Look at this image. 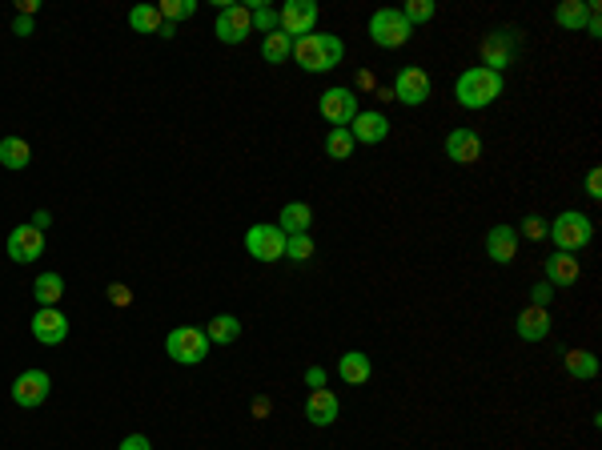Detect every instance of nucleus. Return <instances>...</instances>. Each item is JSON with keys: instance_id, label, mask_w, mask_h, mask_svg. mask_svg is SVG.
Returning a JSON list of instances; mask_svg holds the SVG:
<instances>
[{"instance_id": "f257e3e1", "label": "nucleus", "mask_w": 602, "mask_h": 450, "mask_svg": "<svg viewBox=\"0 0 602 450\" xmlns=\"http://www.w3.org/2000/svg\"><path fill=\"white\" fill-rule=\"evenodd\" d=\"M289 56H293L305 72H329V69L342 64L345 45H342V37H334V32H309V37L293 40V53Z\"/></svg>"}, {"instance_id": "f03ea898", "label": "nucleus", "mask_w": 602, "mask_h": 450, "mask_svg": "<svg viewBox=\"0 0 602 450\" xmlns=\"http://www.w3.org/2000/svg\"><path fill=\"white\" fill-rule=\"evenodd\" d=\"M502 72H490L482 69V64H474V69H466L462 77H458L454 85V96L462 109H490V104L502 96Z\"/></svg>"}, {"instance_id": "7ed1b4c3", "label": "nucleus", "mask_w": 602, "mask_h": 450, "mask_svg": "<svg viewBox=\"0 0 602 450\" xmlns=\"http://www.w3.org/2000/svg\"><path fill=\"white\" fill-rule=\"evenodd\" d=\"M550 241L558 246V254H578V249L590 246L594 238V221L586 213H578V209H566V213H558L550 221Z\"/></svg>"}, {"instance_id": "20e7f679", "label": "nucleus", "mask_w": 602, "mask_h": 450, "mask_svg": "<svg viewBox=\"0 0 602 450\" xmlns=\"http://www.w3.org/2000/svg\"><path fill=\"white\" fill-rule=\"evenodd\" d=\"M165 354L177 362V366H201V362L209 358V338H205V329H197V326H177V329H169Z\"/></svg>"}, {"instance_id": "39448f33", "label": "nucleus", "mask_w": 602, "mask_h": 450, "mask_svg": "<svg viewBox=\"0 0 602 450\" xmlns=\"http://www.w3.org/2000/svg\"><path fill=\"white\" fill-rule=\"evenodd\" d=\"M409 21L401 16V8H377L374 16H369V40H374L377 48H401L409 40Z\"/></svg>"}, {"instance_id": "423d86ee", "label": "nucleus", "mask_w": 602, "mask_h": 450, "mask_svg": "<svg viewBox=\"0 0 602 450\" xmlns=\"http://www.w3.org/2000/svg\"><path fill=\"white\" fill-rule=\"evenodd\" d=\"M249 32H253V16H249V4H225V0H217L213 37L221 40V45H241Z\"/></svg>"}, {"instance_id": "0eeeda50", "label": "nucleus", "mask_w": 602, "mask_h": 450, "mask_svg": "<svg viewBox=\"0 0 602 450\" xmlns=\"http://www.w3.org/2000/svg\"><path fill=\"white\" fill-rule=\"evenodd\" d=\"M518 61V29H498L482 40V69L502 72Z\"/></svg>"}, {"instance_id": "6e6552de", "label": "nucleus", "mask_w": 602, "mask_h": 450, "mask_svg": "<svg viewBox=\"0 0 602 450\" xmlns=\"http://www.w3.org/2000/svg\"><path fill=\"white\" fill-rule=\"evenodd\" d=\"M317 109H321V117H326L334 129H350L353 117L361 112L358 109V93H353V88H345V85L326 88V93H321V101H317Z\"/></svg>"}, {"instance_id": "1a4fd4ad", "label": "nucleus", "mask_w": 602, "mask_h": 450, "mask_svg": "<svg viewBox=\"0 0 602 450\" xmlns=\"http://www.w3.org/2000/svg\"><path fill=\"white\" fill-rule=\"evenodd\" d=\"M317 4L313 0H289L285 8L277 12V32H285L289 40H297V37H309L313 29H317Z\"/></svg>"}, {"instance_id": "9d476101", "label": "nucleus", "mask_w": 602, "mask_h": 450, "mask_svg": "<svg viewBox=\"0 0 602 450\" xmlns=\"http://www.w3.org/2000/svg\"><path fill=\"white\" fill-rule=\"evenodd\" d=\"M245 249L257 262H281V257H285V233H281L277 225H249Z\"/></svg>"}, {"instance_id": "9b49d317", "label": "nucleus", "mask_w": 602, "mask_h": 450, "mask_svg": "<svg viewBox=\"0 0 602 450\" xmlns=\"http://www.w3.org/2000/svg\"><path fill=\"white\" fill-rule=\"evenodd\" d=\"M390 93L398 96L401 104H425L430 101V72L417 69V64H406V69H398Z\"/></svg>"}, {"instance_id": "f8f14e48", "label": "nucleus", "mask_w": 602, "mask_h": 450, "mask_svg": "<svg viewBox=\"0 0 602 450\" xmlns=\"http://www.w3.org/2000/svg\"><path fill=\"white\" fill-rule=\"evenodd\" d=\"M48 390H53V378H48L45 370H24V374H16V382H12V402L24 410H32L48 398Z\"/></svg>"}, {"instance_id": "ddd939ff", "label": "nucleus", "mask_w": 602, "mask_h": 450, "mask_svg": "<svg viewBox=\"0 0 602 450\" xmlns=\"http://www.w3.org/2000/svg\"><path fill=\"white\" fill-rule=\"evenodd\" d=\"M32 338H37L40 346H61L64 338H69V318H64L56 305L37 310L32 313Z\"/></svg>"}, {"instance_id": "4468645a", "label": "nucleus", "mask_w": 602, "mask_h": 450, "mask_svg": "<svg viewBox=\"0 0 602 450\" xmlns=\"http://www.w3.org/2000/svg\"><path fill=\"white\" fill-rule=\"evenodd\" d=\"M45 254V233L37 229V225H16L12 233H8V257L12 262H37V257Z\"/></svg>"}, {"instance_id": "2eb2a0df", "label": "nucleus", "mask_w": 602, "mask_h": 450, "mask_svg": "<svg viewBox=\"0 0 602 450\" xmlns=\"http://www.w3.org/2000/svg\"><path fill=\"white\" fill-rule=\"evenodd\" d=\"M385 133H390V117H385V112H377V109L358 112V117H353V125H350L353 145H382Z\"/></svg>"}, {"instance_id": "dca6fc26", "label": "nucleus", "mask_w": 602, "mask_h": 450, "mask_svg": "<svg viewBox=\"0 0 602 450\" xmlns=\"http://www.w3.org/2000/svg\"><path fill=\"white\" fill-rule=\"evenodd\" d=\"M441 149H446V157L458 161V165H474V161L482 157V137L474 133V129H449Z\"/></svg>"}, {"instance_id": "f3484780", "label": "nucleus", "mask_w": 602, "mask_h": 450, "mask_svg": "<svg viewBox=\"0 0 602 450\" xmlns=\"http://www.w3.org/2000/svg\"><path fill=\"white\" fill-rule=\"evenodd\" d=\"M514 334H518L522 342H542V338L550 334V310H542V305H526V310L514 318Z\"/></svg>"}, {"instance_id": "a211bd4d", "label": "nucleus", "mask_w": 602, "mask_h": 450, "mask_svg": "<svg viewBox=\"0 0 602 450\" xmlns=\"http://www.w3.org/2000/svg\"><path fill=\"white\" fill-rule=\"evenodd\" d=\"M337 414H342V402H337L334 390H309V398H305V418H309L313 426H334Z\"/></svg>"}, {"instance_id": "6ab92c4d", "label": "nucleus", "mask_w": 602, "mask_h": 450, "mask_svg": "<svg viewBox=\"0 0 602 450\" xmlns=\"http://www.w3.org/2000/svg\"><path fill=\"white\" fill-rule=\"evenodd\" d=\"M486 254H490V262L510 265L514 254H518V229H514V225H494V229L486 233Z\"/></svg>"}, {"instance_id": "aec40b11", "label": "nucleus", "mask_w": 602, "mask_h": 450, "mask_svg": "<svg viewBox=\"0 0 602 450\" xmlns=\"http://www.w3.org/2000/svg\"><path fill=\"white\" fill-rule=\"evenodd\" d=\"M578 273H582V270H578V257L574 254H558V249H554V254L546 257V281H550V286H562V289L574 286Z\"/></svg>"}, {"instance_id": "412c9836", "label": "nucleus", "mask_w": 602, "mask_h": 450, "mask_svg": "<svg viewBox=\"0 0 602 450\" xmlns=\"http://www.w3.org/2000/svg\"><path fill=\"white\" fill-rule=\"evenodd\" d=\"M337 374H342L345 386H366L369 374H374V366H369V354H361V350L342 354V362H337Z\"/></svg>"}, {"instance_id": "4be33fe9", "label": "nucleus", "mask_w": 602, "mask_h": 450, "mask_svg": "<svg viewBox=\"0 0 602 450\" xmlns=\"http://www.w3.org/2000/svg\"><path fill=\"white\" fill-rule=\"evenodd\" d=\"M309 225H313V209L305 205V201H289V205L281 209V217H277V229L285 233V238H293V233H309Z\"/></svg>"}, {"instance_id": "5701e85b", "label": "nucleus", "mask_w": 602, "mask_h": 450, "mask_svg": "<svg viewBox=\"0 0 602 450\" xmlns=\"http://www.w3.org/2000/svg\"><path fill=\"white\" fill-rule=\"evenodd\" d=\"M554 21L566 32H582L586 21H590V0H562V4L554 8Z\"/></svg>"}, {"instance_id": "b1692460", "label": "nucleus", "mask_w": 602, "mask_h": 450, "mask_svg": "<svg viewBox=\"0 0 602 450\" xmlns=\"http://www.w3.org/2000/svg\"><path fill=\"white\" fill-rule=\"evenodd\" d=\"M32 161V145L24 137H0V165L4 169H24Z\"/></svg>"}, {"instance_id": "393cba45", "label": "nucleus", "mask_w": 602, "mask_h": 450, "mask_svg": "<svg viewBox=\"0 0 602 450\" xmlns=\"http://www.w3.org/2000/svg\"><path fill=\"white\" fill-rule=\"evenodd\" d=\"M32 297L40 302V310L56 305V302L64 297V278H61V273H53V270H48V273H40V278L32 281Z\"/></svg>"}, {"instance_id": "a878e982", "label": "nucleus", "mask_w": 602, "mask_h": 450, "mask_svg": "<svg viewBox=\"0 0 602 450\" xmlns=\"http://www.w3.org/2000/svg\"><path fill=\"white\" fill-rule=\"evenodd\" d=\"M205 338H209V346H213V342H221V346L237 342V338H241V321L233 318V313H217V318L205 326Z\"/></svg>"}, {"instance_id": "bb28decb", "label": "nucleus", "mask_w": 602, "mask_h": 450, "mask_svg": "<svg viewBox=\"0 0 602 450\" xmlns=\"http://www.w3.org/2000/svg\"><path fill=\"white\" fill-rule=\"evenodd\" d=\"M566 374L570 378H598V358L590 350H566Z\"/></svg>"}, {"instance_id": "cd10ccee", "label": "nucleus", "mask_w": 602, "mask_h": 450, "mask_svg": "<svg viewBox=\"0 0 602 450\" xmlns=\"http://www.w3.org/2000/svg\"><path fill=\"white\" fill-rule=\"evenodd\" d=\"M289 53H293V40L285 37V32H269V37L261 40V56L269 64H281V61H289Z\"/></svg>"}, {"instance_id": "c85d7f7f", "label": "nucleus", "mask_w": 602, "mask_h": 450, "mask_svg": "<svg viewBox=\"0 0 602 450\" xmlns=\"http://www.w3.org/2000/svg\"><path fill=\"white\" fill-rule=\"evenodd\" d=\"M326 153L334 161H350L353 157V137H350V129H329L326 133Z\"/></svg>"}, {"instance_id": "c756f323", "label": "nucleus", "mask_w": 602, "mask_h": 450, "mask_svg": "<svg viewBox=\"0 0 602 450\" xmlns=\"http://www.w3.org/2000/svg\"><path fill=\"white\" fill-rule=\"evenodd\" d=\"M128 24H133L136 32H161V12H157V4H136L133 12H128Z\"/></svg>"}, {"instance_id": "7c9ffc66", "label": "nucleus", "mask_w": 602, "mask_h": 450, "mask_svg": "<svg viewBox=\"0 0 602 450\" xmlns=\"http://www.w3.org/2000/svg\"><path fill=\"white\" fill-rule=\"evenodd\" d=\"M249 16H253V29L257 32H265V37H269V32H277V12H273L265 0H249Z\"/></svg>"}, {"instance_id": "2f4dec72", "label": "nucleus", "mask_w": 602, "mask_h": 450, "mask_svg": "<svg viewBox=\"0 0 602 450\" xmlns=\"http://www.w3.org/2000/svg\"><path fill=\"white\" fill-rule=\"evenodd\" d=\"M157 12H161V21L177 24L181 16H193V12H197V0H161Z\"/></svg>"}, {"instance_id": "473e14b6", "label": "nucleus", "mask_w": 602, "mask_h": 450, "mask_svg": "<svg viewBox=\"0 0 602 450\" xmlns=\"http://www.w3.org/2000/svg\"><path fill=\"white\" fill-rule=\"evenodd\" d=\"M433 12H438V4H433V0H406V8H401V16H406V21H409V29H417V24H425Z\"/></svg>"}, {"instance_id": "72a5a7b5", "label": "nucleus", "mask_w": 602, "mask_h": 450, "mask_svg": "<svg viewBox=\"0 0 602 450\" xmlns=\"http://www.w3.org/2000/svg\"><path fill=\"white\" fill-rule=\"evenodd\" d=\"M285 257L289 262H309L313 257V238L309 233H293V238H285Z\"/></svg>"}, {"instance_id": "f704fd0d", "label": "nucleus", "mask_w": 602, "mask_h": 450, "mask_svg": "<svg viewBox=\"0 0 602 450\" xmlns=\"http://www.w3.org/2000/svg\"><path fill=\"white\" fill-rule=\"evenodd\" d=\"M546 229H550V225H546L542 217H526V221H522V238H530V241H542Z\"/></svg>"}, {"instance_id": "c9c22d12", "label": "nucleus", "mask_w": 602, "mask_h": 450, "mask_svg": "<svg viewBox=\"0 0 602 450\" xmlns=\"http://www.w3.org/2000/svg\"><path fill=\"white\" fill-rule=\"evenodd\" d=\"M550 297H554L550 281H538V286L530 289V305H542V310H550Z\"/></svg>"}, {"instance_id": "e433bc0d", "label": "nucleus", "mask_w": 602, "mask_h": 450, "mask_svg": "<svg viewBox=\"0 0 602 450\" xmlns=\"http://www.w3.org/2000/svg\"><path fill=\"white\" fill-rule=\"evenodd\" d=\"M109 302L112 305H133V289H128L125 281H112V286H109Z\"/></svg>"}, {"instance_id": "4c0bfd02", "label": "nucleus", "mask_w": 602, "mask_h": 450, "mask_svg": "<svg viewBox=\"0 0 602 450\" xmlns=\"http://www.w3.org/2000/svg\"><path fill=\"white\" fill-rule=\"evenodd\" d=\"M117 450H153V446H149V438H144V434H125Z\"/></svg>"}, {"instance_id": "58836bf2", "label": "nucleus", "mask_w": 602, "mask_h": 450, "mask_svg": "<svg viewBox=\"0 0 602 450\" xmlns=\"http://www.w3.org/2000/svg\"><path fill=\"white\" fill-rule=\"evenodd\" d=\"M12 32H16V37H32V32H37V24H32V16H21V12H16Z\"/></svg>"}, {"instance_id": "ea45409f", "label": "nucleus", "mask_w": 602, "mask_h": 450, "mask_svg": "<svg viewBox=\"0 0 602 450\" xmlns=\"http://www.w3.org/2000/svg\"><path fill=\"white\" fill-rule=\"evenodd\" d=\"M305 382H309L313 390H326V370H321V366H309V370H305Z\"/></svg>"}, {"instance_id": "a19ab883", "label": "nucleus", "mask_w": 602, "mask_h": 450, "mask_svg": "<svg viewBox=\"0 0 602 450\" xmlns=\"http://www.w3.org/2000/svg\"><path fill=\"white\" fill-rule=\"evenodd\" d=\"M586 193H590L594 201L602 197V173H598V169H590V177H586Z\"/></svg>"}, {"instance_id": "79ce46f5", "label": "nucleus", "mask_w": 602, "mask_h": 450, "mask_svg": "<svg viewBox=\"0 0 602 450\" xmlns=\"http://www.w3.org/2000/svg\"><path fill=\"white\" fill-rule=\"evenodd\" d=\"M40 12V0H21V16H37Z\"/></svg>"}, {"instance_id": "37998d69", "label": "nucleus", "mask_w": 602, "mask_h": 450, "mask_svg": "<svg viewBox=\"0 0 602 450\" xmlns=\"http://www.w3.org/2000/svg\"><path fill=\"white\" fill-rule=\"evenodd\" d=\"M161 37H165V40H173V37H177V24H169V21H161Z\"/></svg>"}]
</instances>
